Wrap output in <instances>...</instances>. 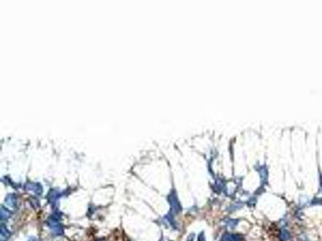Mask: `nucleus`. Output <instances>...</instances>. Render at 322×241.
Returning <instances> with one entry per match:
<instances>
[{
	"label": "nucleus",
	"mask_w": 322,
	"mask_h": 241,
	"mask_svg": "<svg viewBox=\"0 0 322 241\" xmlns=\"http://www.w3.org/2000/svg\"><path fill=\"white\" fill-rule=\"evenodd\" d=\"M243 236L239 234H225L222 235V241H243Z\"/></svg>",
	"instance_id": "obj_2"
},
{
	"label": "nucleus",
	"mask_w": 322,
	"mask_h": 241,
	"mask_svg": "<svg viewBox=\"0 0 322 241\" xmlns=\"http://www.w3.org/2000/svg\"><path fill=\"white\" fill-rule=\"evenodd\" d=\"M48 224H49V226H50L51 228H53V230L54 232H56V234H58V235H59V234H61V233H62V228H61L60 224L59 222H58L56 219L53 218V219L48 222Z\"/></svg>",
	"instance_id": "obj_3"
},
{
	"label": "nucleus",
	"mask_w": 322,
	"mask_h": 241,
	"mask_svg": "<svg viewBox=\"0 0 322 241\" xmlns=\"http://www.w3.org/2000/svg\"><path fill=\"white\" fill-rule=\"evenodd\" d=\"M237 223H238L237 220H230L228 222V225L230 226L231 228H234V227L237 225Z\"/></svg>",
	"instance_id": "obj_8"
},
{
	"label": "nucleus",
	"mask_w": 322,
	"mask_h": 241,
	"mask_svg": "<svg viewBox=\"0 0 322 241\" xmlns=\"http://www.w3.org/2000/svg\"><path fill=\"white\" fill-rule=\"evenodd\" d=\"M199 241H205V235H204V233H200V235H199Z\"/></svg>",
	"instance_id": "obj_9"
},
{
	"label": "nucleus",
	"mask_w": 322,
	"mask_h": 241,
	"mask_svg": "<svg viewBox=\"0 0 322 241\" xmlns=\"http://www.w3.org/2000/svg\"><path fill=\"white\" fill-rule=\"evenodd\" d=\"M289 238H290V233L287 230H283L280 233V239L283 241H286Z\"/></svg>",
	"instance_id": "obj_7"
},
{
	"label": "nucleus",
	"mask_w": 322,
	"mask_h": 241,
	"mask_svg": "<svg viewBox=\"0 0 322 241\" xmlns=\"http://www.w3.org/2000/svg\"><path fill=\"white\" fill-rule=\"evenodd\" d=\"M168 201H169V204H170V205H171V207H172V211H174L175 212H180V211H181V204H180L178 199H177V196L176 195V194L174 193V192H172V194H169Z\"/></svg>",
	"instance_id": "obj_1"
},
{
	"label": "nucleus",
	"mask_w": 322,
	"mask_h": 241,
	"mask_svg": "<svg viewBox=\"0 0 322 241\" xmlns=\"http://www.w3.org/2000/svg\"><path fill=\"white\" fill-rule=\"evenodd\" d=\"M10 216H11V213H10L9 211L2 207V209H1V219L5 220V219H8Z\"/></svg>",
	"instance_id": "obj_5"
},
{
	"label": "nucleus",
	"mask_w": 322,
	"mask_h": 241,
	"mask_svg": "<svg viewBox=\"0 0 322 241\" xmlns=\"http://www.w3.org/2000/svg\"><path fill=\"white\" fill-rule=\"evenodd\" d=\"M194 237H195L194 234H191V235L188 237V241H193Z\"/></svg>",
	"instance_id": "obj_10"
},
{
	"label": "nucleus",
	"mask_w": 322,
	"mask_h": 241,
	"mask_svg": "<svg viewBox=\"0 0 322 241\" xmlns=\"http://www.w3.org/2000/svg\"><path fill=\"white\" fill-rule=\"evenodd\" d=\"M11 235V233L8 231V229L6 228L5 226L2 224L1 225V236L2 237H4V238H8Z\"/></svg>",
	"instance_id": "obj_6"
},
{
	"label": "nucleus",
	"mask_w": 322,
	"mask_h": 241,
	"mask_svg": "<svg viewBox=\"0 0 322 241\" xmlns=\"http://www.w3.org/2000/svg\"><path fill=\"white\" fill-rule=\"evenodd\" d=\"M2 241H4V240H2Z\"/></svg>",
	"instance_id": "obj_11"
},
{
	"label": "nucleus",
	"mask_w": 322,
	"mask_h": 241,
	"mask_svg": "<svg viewBox=\"0 0 322 241\" xmlns=\"http://www.w3.org/2000/svg\"><path fill=\"white\" fill-rule=\"evenodd\" d=\"M5 202H6V204L8 207H15L16 206V203H17V199H16V195L15 194H10V195H8L6 198Z\"/></svg>",
	"instance_id": "obj_4"
}]
</instances>
